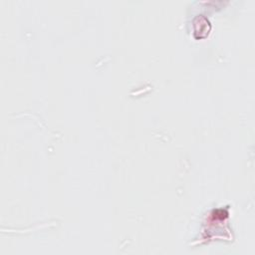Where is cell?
<instances>
[{
    "label": "cell",
    "instance_id": "1",
    "mask_svg": "<svg viewBox=\"0 0 255 255\" xmlns=\"http://www.w3.org/2000/svg\"><path fill=\"white\" fill-rule=\"evenodd\" d=\"M193 31L194 36L197 39L206 37L210 31L209 21L203 15L197 16L193 21Z\"/></svg>",
    "mask_w": 255,
    "mask_h": 255
}]
</instances>
